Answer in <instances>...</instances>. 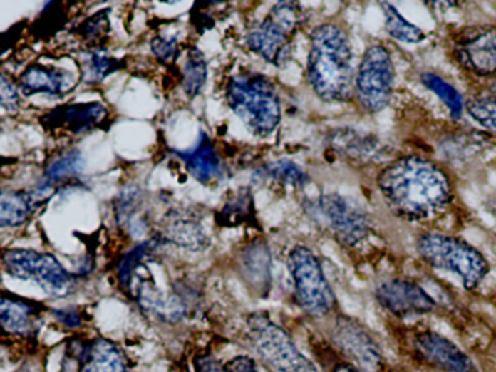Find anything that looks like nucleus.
<instances>
[{"label": "nucleus", "mask_w": 496, "mask_h": 372, "mask_svg": "<svg viewBox=\"0 0 496 372\" xmlns=\"http://www.w3.org/2000/svg\"><path fill=\"white\" fill-rule=\"evenodd\" d=\"M300 19L301 11L297 4L279 2L247 35V46L265 61L277 67L284 66L291 56V38Z\"/></svg>", "instance_id": "6"}, {"label": "nucleus", "mask_w": 496, "mask_h": 372, "mask_svg": "<svg viewBox=\"0 0 496 372\" xmlns=\"http://www.w3.org/2000/svg\"><path fill=\"white\" fill-rule=\"evenodd\" d=\"M395 66L392 56L383 46L368 47L360 63L356 89L363 108L368 113H380L392 99Z\"/></svg>", "instance_id": "9"}, {"label": "nucleus", "mask_w": 496, "mask_h": 372, "mask_svg": "<svg viewBox=\"0 0 496 372\" xmlns=\"http://www.w3.org/2000/svg\"><path fill=\"white\" fill-rule=\"evenodd\" d=\"M219 222L223 226H239L246 219H254V202L252 195L247 191L237 192L226 205L222 208Z\"/></svg>", "instance_id": "27"}, {"label": "nucleus", "mask_w": 496, "mask_h": 372, "mask_svg": "<svg viewBox=\"0 0 496 372\" xmlns=\"http://www.w3.org/2000/svg\"><path fill=\"white\" fill-rule=\"evenodd\" d=\"M466 110L477 124L496 133V98H476L466 103Z\"/></svg>", "instance_id": "32"}, {"label": "nucleus", "mask_w": 496, "mask_h": 372, "mask_svg": "<svg viewBox=\"0 0 496 372\" xmlns=\"http://www.w3.org/2000/svg\"><path fill=\"white\" fill-rule=\"evenodd\" d=\"M83 167V157L79 152H68L58 157L44 173V186L53 188L57 183L75 176Z\"/></svg>", "instance_id": "28"}, {"label": "nucleus", "mask_w": 496, "mask_h": 372, "mask_svg": "<svg viewBox=\"0 0 496 372\" xmlns=\"http://www.w3.org/2000/svg\"><path fill=\"white\" fill-rule=\"evenodd\" d=\"M162 239L167 243L195 252L202 250L208 243L200 222L185 217L169 218L162 232Z\"/></svg>", "instance_id": "23"}, {"label": "nucleus", "mask_w": 496, "mask_h": 372, "mask_svg": "<svg viewBox=\"0 0 496 372\" xmlns=\"http://www.w3.org/2000/svg\"><path fill=\"white\" fill-rule=\"evenodd\" d=\"M76 358L81 372H130L123 351L105 338L79 343Z\"/></svg>", "instance_id": "18"}, {"label": "nucleus", "mask_w": 496, "mask_h": 372, "mask_svg": "<svg viewBox=\"0 0 496 372\" xmlns=\"http://www.w3.org/2000/svg\"><path fill=\"white\" fill-rule=\"evenodd\" d=\"M76 85L78 76L73 71L46 64L29 66L19 79V89L25 96L43 93L50 98H61L72 92Z\"/></svg>", "instance_id": "16"}, {"label": "nucleus", "mask_w": 496, "mask_h": 372, "mask_svg": "<svg viewBox=\"0 0 496 372\" xmlns=\"http://www.w3.org/2000/svg\"><path fill=\"white\" fill-rule=\"evenodd\" d=\"M420 359L443 372H479L472 358L437 331H422L415 338Z\"/></svg>", "instance_id": "14"}, {"label": "nucleus", "mask_w": 496, "mask_h": 372, "mask_svg": "<svg viewBox=\"0 0 496 372\" xmlns=\"http://www.w3.org/2000/svg\"><path fill=\"white\" fill-rule=\"evenodd\" d=\"M495 9H496V4H495Z\"/></svg>", "instance_id": "41"}, {"label": "nucleus", "mask_w": 496, "mask_h": 372, "mask_svg": "<svg viewBox=\"0 0 496 372\" xmlns=\"http://www.w3.org/2000/svg\"><path fill=\"white\" fill-rule=\"evenodd\" d=\"M138 306L155 317L175 323L187 316L188 306L176 291H167L156 284L153 278L140 275V279H133L130 286Z\"/></svg>", "instance_id": "15"}, {"label": "nucleus", "mask_w": 496, "mask_h": 372, "mask_svg": "<svg viewBox=\"0 0 496 372\" xmlns=\"http://www.w3.org/2000/svg\"><path fill=\"white\" fill-rule=\"evenodd\" d=\"M2 264L11 277L37 284L51 296H66L75 288V277L50 253L9 249L4 252Z\"/></svg>", "instance_id": "8"}, {"label": "nucleus", "mask_w": 496, "mask_h": 372, "mask_svg": "<svg viewBox=\"0 0 496 372\" xmlns=\"http://www.w3.org/2000/svg\"><path fill=\"white\" fill-rule=\"evenodd\" d=\"M422 83L433 91L450 109L453 117L458 118L463 114V98L450 83H447L443 78L437 76L434 73H425L422 76Z\"/></svg>", "instance_id": "29"}, {"label": "nucleus", "mask_w": 496, "mask_h": 372, "mask_svg": "<svg viewBox=\"0 0 496 372\" xmlns=\"http://www.w3.org/2000/svg\"><path fill=\"white\" fill-rule=\"evenodd\" d=\"M416 249L433 268L457 275L466 289L477 288L489 272L486 257L472 244L453 236L423 234L419 237Z\"/></svg>", "instance_id": "4"}, {"label": "nucleus", "mask_w": 496, "mask_h": 372, "mask_svg": "<svg viewBox=\"0 0 496 372\" xmlns=\"http://www.w3.org/2000/svg\"><path fill=\"white\" fill-rule=\"evenodd\" d=\"M287 264L296 299L303 311L314 319L331 314L336 307V299L317 256L304 246H296L289 254Z\"/></svg>", "instance_id": "5"}, {"label": "nucleus", "mask_w": 496, "mask_h": 372, "mask_svg": "<svg viewBox=\"0 0 496 372\" xmlns=\"http://www.w3.org/2000/svg\"><path fill=\"white\" fill-rule=\"evenodd\" d=\"M334 339L338 348L346 353L357 366H363L370 371H378L383 365V355L378 343L356 320L349 317H339L335 324Z\"/></svg>", "instance_id": "13"}, {"label": "nucleus", "mask_w": 496, "mask_h": 372, "mask_svg": "<svg viewBox=\"0 0 496 372\" xmlns=\"http://www.w3.org/2000/svg\"><path fill=\"white\" fill-rule=\"evenodd\" d=\"M227 103L239 120L255 135L267 137L281 121V103L271 81L262 74L244 71L233 76L226 91Z\"/></svg>", "instance_id": "3"}, {"label": "nucleus", "mask_w": 496, "mask_h": 372, "mask_svg": "<svg viewBox=\"0 0 496 372\" xmlns=\"http://www.w3.org/2000/svg\"><path fill=\"white\" fill-rule=\"evenodd\" d=\"M138 197H140L138 190L127 188L117 198L115 212H117V218L121 222L131 221V215L135 212V208H137V204H138Z\"/></svg>", "instance_id": "35"}, {"label": "nucleus", "mask_w": 496, "mask_h": 372, "mask_svg": "<svg viewBox=\"0 0 496 372\" xmlns=\"http://www.w3.org/2000/svg\"><path fill=\"white\" fill-rule=\"evenodd\" d=\"M44 306L38 301L25 300L22 296L4 292L0 300V323L6 333L29 338L37 333Z\"/></svg>", "instance_id": "17"}, {"label": "nucleus", "mask_w": 496, "mask_h": 372, "mask_svg": "<svg viewBox=\"0 0 496 372\" xmlns=\"http://www.w3.org/2000/svg\"><path fill=\"white\" fill-rule=\"evenodd\" d=\"M152 247H153L152 242L141 243V244L135 246L131 252H128L123 257V260L120 262V267H118V278H120L121 285L128 288L135 269L141 265V262H143V259L148 256V253L152 250Z\"/></svg>", "instance_id": "33"}, {"label": "nucleus", "mask_w": 496, "mask_h": 372, "mask_svg": "<svg viewBox=\"0 0 496 372\" xmlns=\"http://www.w3.org/2000/svg\"><path fill=\"white\" fill-rule=\"evenodd\" d=\"M242 272L244 281L258 294H267L271 282V257L264 243H254L242 256Z\"/></svg>", "instance_id": "22"}, {"label": "nucleus", "mask_w": 496, "mask_h": 372, "mask_svg": "<svg viewBox=\"0 0 496 372\" xmlns=\"http://www.w3.org/2000/svg\"><path fill=\"white\" fill-rule=\"evenodd\" d=\"M247 331L258 355L278 372H319L290 334L268 316L252 314L247 319Z\"/></svg>", "instance_id": "7"}, {"label": "nucleus", "mask_w": 496, "mask_h": 372, "mask_svg": "<svg viewBox=\"0 0 496 372\" xmlns=\"http://www.w3.org/2000/svg\"><path fill=\"white\" fill-rule=\"evenodd\" d=\"M332 372H364L361 368H358L357 365L353 363H348V362H342L335 365V368L332 369Z\"/></svg>", "instance_id": "40"}, {"label": "nucleus", "mask_w": 496, "mask_h": 372, "mask_svg": "<svg viewBox=\"0 0 496 372\" xmlns=\"http://www.w3.org/2000/svg\"><path fill=\"white\" fill-rule=\"evenodd\" d=\"M110 11H99L98 14L89 16L78 29V33L83 43H86L91 50L100 48L99 44L106 38L110 32Z\"/></svg>", "instance_id": "31"}, {"label": "nucleus", "mask_w": 496, "mask_h": 372, "mask_svg": "<svg viewBox=\"0 0 496 372\" xmlns=\"http://www.w3.org/2000/svg\"><path fill=\"white\" fill-rule=\"evenodd\" d=\"M176 156L184 162L190 175L201 183H211L222 175V160L216 147L204 133L192 148L185 152L178 150Z\"/></svg>", "instance_id": "20"}, {"label": "nucleus", "mask_w": 496, "mask_h": 372, "mask_svg": "<svg viewBox=\"0 0 496 372\" xmlns=\"http://www.w3.org/2000/svg\"><path fill=\"white\" fill-rule=\"evenodd\" d=\"M197 372H226L224 365H220L215 358L211 356H200L195 361Z\"/></svg>", "instance_id": "39"}, {"label": "nucleus", "mask_w": 496, "mask_h": 372, "mask_svg": "<svg viewBox=\"0 0 496 372\" xmlns=\"http://www.w3.org/2000/svg\"><path fill=\"white\" fill-rule=\"evenodd\" d=\"M54 316L61 324H64L67 327H79L82 324L81 313L75 309H66V310L54 311Z\"/></svg>", "instance_id": "38"}, {"label": "nucleus", "mask_w": 496, "mask_h": 372, "mask_svg": "<svg viewBox=\"0 0 496 372\" xmlns=\"http://www.w3.org/2000/svg\"><path fill=\"white\" fill-rule=\"evenodd\" d=\"M226 372H261L257 362L249 356H234L224 363Z\"/></svg>", "instance_id": "37"}, {"label": "nucleus", "mask_w": 496, "mask_h": 372, "mask_svg": "<svg viewBox=\"0 0 496 372\" xmlns=\"http://www.w3.org/2000/svg\"><path fill=\"white\" fill-rule=\"evenodd\" d=\"M376 300L378 304L398 317L423 316L435 310L437 303L433 296L409 279H388L380 284L376 289Z\"/></svg>", "instance_id": "11"}, {"label": "nucleus", "mask_w": 496, "mask_h": 372, "mask_svg": "<svg viewBox=\"0 0 496 372\" xmlns=\"http://www.w3.org/2000/svg\"><path fill=\"white\" fill-rule=\"evenodd\" d=\"M0 105L9 114L19 109V91L6 73L0 74Z\"/></svg>", "instance_id": "34"}, {"label": "nucleus", "mask_w": 496, "mask_h": 372, "mask_svg": "<svg viewBox=\"0 0 496 372\" xmlns=\"http://www.w3.org/2000/svg\"><path fill=\"white\" fill-rule=\"evenodd\" d=\"M207 82V61L204 54L198 48H191L184 67L182 88L190 98H195L201 93Z\"/></svg>", "instance_id": "25"}, {"label": "nucleus", "mask_w": 496, "mask_h": 372, "mask_svg": "<svg viewBox=\"0 0 496 372\" xmlns=\"http://www.w3.org/2000/svg\"><path fill=\"white\" fill-rule=\"evenodd\" d=\"M152 51L153 54L167 63V61H172L176 56H178V40H176V36H173V38H165V36H156V38H153L152 44Z\"/></svg>", "instance_id": "36"}, {"label": "nucleus", "mask_w": 496, "mask_h": 372, "mask_svg": "<svg viewBox=\"0 0 496 372\" xmlns=\"http://www.w3.org/2000/svg\"><path fill=\"white\" fill-rule=\"evenodd\" d=\"M317 204L332 233L342 244L353 247L367 239L371 222L366 211L356 202L339 194H325Z\"/></svg>", "instance_id": "10"}, {"label": "nucleus", "mask_w": 496, "mask_h": 372, "mask_svg": "<svg viewBox=\"0 0 496 372\" xmlns=\"http://www.w3.org/2000/svg\"><path fill=\"white\" fill-rule=\"evenodd\" d=\"M377 185L387 205L408 219L433 218L451 201V183L445 172L420 157H403L388 165Z\"/></svg>", "instance_id": "1"}, {"label": "nucleus", "mask_w": 496, "mask_h": 372, "mask_svg": "<svg viewBox=\"0 0 496 372\" xmlns=\"http://www.w3.org/2000/svg\"><path fill=\"white\" fill-rule=\"evenodd\" d=\"M51 190L40 186L35 191H2L0 195V226L19 227L28 219L31 212L37 208L48 195Z\"/></svg>", "instance_id": "19"}, {"label": "nucleus", "mask_w": 496, "mask_h": 372, "mask_svg": "<svg viewBox=\"0 0 496 372\" xmlns=\"http://www.w3.org/2000/svg\"><path fill=\"white\" fill-rule=\"evenodd\" d=\"M381 8L384 14L386 29L395 40L405 44H418L427 38V33L409 22L393 5L381 4Z\"/></svg>", "instance_id": "24"}, {"label": "nucleus", "mask_w": 496, "mask_h": 372, "mask_svg": "<svg viewBox=\"0 0 496 372\" xmlns=\"http://www.w3.org/2000/svg\"><path fill=\"white\" fill-rule=\"evenodd\" d=\"M108 117V110L99 102L67 103L51 109L41 117V125L51 133L83 135L98 128Z\"/></svg>", "instance_id": "12"}, {"label": "nucleus", "mask_w": 496, "mask_h": 372, "mask_svg": "<svg viewBox=\"0 0 496 372\" xmlns=\"http://www.w3.org/2000/svg\"><path fill=\"white\" fill-rule=\"evenodd\" d=\"M307 78L314 93L326 102L348 100L356 88L352 48L346 32L324 24L311 32Z\"/></svg>", "instance_id": "2"}, {"label": "nucleus", "mask_w": 496, "mask_h": 372, "mask_svg": "<svg viewBox=\"0 0 496 372\" xmlns=\"http://www.w3.org/2000/svg\"><path fill=\"white\" fill-rule=\"evenodd\" d=\"M463 60L485 76L496 74V28H486L462 47Z\"/></svg>", "instance_id": "21"}, {"label": "nucleus", "mask_w": 496, "mask_h": 372, "mask_svg": "<svg viewBox=\"0 0 496 372\" xmlns=\"http://www.w3.org/2000/svg\"><path fill=\"white\" fill-rule=\"evenodd\" d=\"M123 67H124L123 60L110 56L102 48H95V50H91L88 54L86 79L91 83H99L103 79L108 78L110 74L121 70Z\"/></svg>", "instance_id": "26"}, {"label": "nucleus", "mask_w": 496, "mask_h": 372, "mask_svg": "<svg viewBox=\"0 0 496 372\" xmlns=\"http://www.w3.org/2000/svg\"><path fill=\"white\" fill-rule=\"evenodd\" d=\"M265 173L271 179L282 185L293 186V188H301V186H304L309 182L307 173L294 162L286 159L271 162L269 165H267Z\"/></svg>", "instance_id": "30"}]
</instances>
